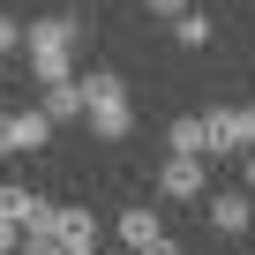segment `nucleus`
<instances>
[{"instance_id":"nucleus-1","label":"nucleus","mask_w":255,"mask_h":255,"mask_svg":"<svg viewBox=\"0 0 255 255\" xmlns=\"http://www.w3.org/2000/svg\"><path fill=\"white\" fill-rule=\"evenodd\" d=\"M90 38V23L83 15H38L30 23V38H23V60H30V75L53 90V83H75V45Z\"/></svg>"},{"instance_id":"nucleus-2","label":"nucleus","mask_w":255,"mask_h":255,"mask_svg":"<svg viewBox=\"0 0 255 255\" xmlns=\"http://www.w3.org/2000/svg\"><path fill=\"white\" fill-rule=\"evenodd\" d=\"M83 90H90V113H83V128H90L98 143H128V128H135V105H128V75L98 68V75H83Z\"/></svg>"},{"instance_id":"nucleus-3","label":"nucleus","mask_w":255,"mask_h":255,"mask_svg":"<svg viewBox=\"0 0 255 255\" xmlns=\"http://www.w3.org/2000/svg\"><path fill=\"white\" fill-rule=\"evenodd\" d=\"M45 135H53V120H45L38 105L0 113V158H30V150H45Z\"/></svg>"},{"instance_id":"nucleus-4","label":"nucleus","mask_w":255,"mask_h":255,"mask_svg":"<svg viewBox=\"0 0 255 255\" xmlns=\"http://www.w3.org/2000/svg\"><path fill=\"white\" fill-rule=\"evenodd\" d=\"M203 120H210V158H233V150L255 143V105H248V113H240V105H210Z\"/></svg>"},{"instance_id":"nucleus-5","label":"nucleus","mask_w":255,"mask_h":255,"mask_svg":"<svg viewBox=\"0 0 255 255\" xmlns=\"http://www.w3.org/2000/svg\"><path fill=\"white\" fill-rule=\"evenodd\" d=\"M203 165H210V158H165V165H158V195H165V203H210Z\"/></svg>"},{"instance_id":"nucleus-6","label":"nucleus","mask_w":255,"mask_h":255,"mask_svg":"<svg viewBox=\"0 0 255 255\" xmlns=\"http://www.w3.org/2000/svg\"><path fill=\"white\" fill-rule=\"evenodd\" d=\"M0 218H8L15 233H38V225L53 218V203H45V195H30L23 180H0Z\"/></svg>"},{"instance_id":"nucleus-7","label":"nucleus","mask_w":255,"mask_h":255,"mask_svg":"<svg viewBox=\"0 0 255 255\" xmlns=\"http://www.w3.org/2000/svg\"><path fill=\"white\" fill-rule=\"evenodd\" d=\"M248 225H255V195H248V188H218V195H210V233L240 240Z\"/></svg>"},{"instance_id":"nucleus-8","label":"nucleus","mask_w":255,"mask_h":255,"mask_svg":"<svg viewBox=\"0 0 255 255\" xmlns=\"http://www.w3.org/2000/svg\"><path fill=\"white\" fill-rule=\"evenodd\" d=\"M45 225H53L75 255H90V248H98V218H90V203H53V218H45Z\"/></svg>"},{"instance_id":"nucleus-9","label":"nucleus","mask_w":255,"mask_h":255,"mask_svg":"<svg viewBox=\"0 0 255 255\" xmlns=\"http://www.w3.org/2000/svg\"><path fill=\"white\" fill-rule=\"evenodd\" d=\"M120 240L135 248V255H150V248L165 240V225H158V203H128V210H120Z\"/></svg>"},{"instance_id":"nucleus-10","label":"nucleus","mask_w":255,"mask_h":255,"mask_svg":"<svg viewBox=\"0 0 255 255\" xmlns=\"http://www.w3.org/2000/svg\"><path fill=\"white\" fill-rule=\"evenodd\" d=\"M165 158H210V120H173L165 128Z\"/></svg>"},{"instance_id":"nucleus-11","label":"nucleus","mask_w":255,"mask_h":255,"mask_svg":"<svg viewBox=\"0 0 255 255\" xmlns=\"http://www.w3.org/2000/svg\"><path fill=\"white\" fill-rule=\"evenodd\" d=\"M38 113H45L53 128H60V120H83V113H90V90H83V83H53V90L38 98Z\"/></svg>"},{"instance_id":"nucleus-12","label":"nucleus","mask_w":255,"mask_h":255,"mask_svg":"<svg viewBox=\"0 0 255 255\" xmlns=\"http://www.w3.org/2000/svg\"><path fill=\"white\" fill-rule=\"evenodd\" d=\"M210 30H218V23H210V15H203V8H188V15H180V23H173V38H180V45H188V53H203V45H210Z\"/></svg>"},{"instance_id":"nucleus-13","label":"nucleus","mask_w":255,"mask_h":255,"mask_svg":"<svg viewBox=\"0 0 255 255\" xmlns=\"http://www.w3.org/2000/svg\"><path fill=\"white\" fill-rule=\"evenodd\" d=\"M15 255H75V248H68L53 225H38V233H23V248H15Z\"/></svg>"},{"instance_id":"nucleus-14","label":"nucleus","mask_w":255,"mask_h":255,"mask_svg":"<svg viewBox=\"0 0 255 255\" xmlns=\"http://www.w3.org/2000/svg\"><path fill=\"white\" fill-rule=\"evenodd\" d=\"M23 38H30V23H15V15H0V60H8V53H23Z\"/></svg>"},{"instance_id":"nucleus-15","label":"nucleus","mask_w":255,"mask_h":255,"mask_svg":"<svg viewBox=\"0 0 255 255\" xmlns=\"http://www.w3.org/2000/svg\"><path fill=\"white\" fill-rule=\"evenodd\" d=\"M143 8H150V15H165V23H180V15H188V0H143Z\"/></svg>"},{"instance_id":"nucleus-16","label":"nucleus","mask_w":255,"mask_h":255,"mask_svg":"<svg viewBox=\"0 0 255 255\" xmlns=\"http://www.w3.org/2000/svg\"><path fill=\"white\" fill-rule=\"evenodd\" d=\"M15 248H23V233H15L8 218H0V255H15Z\"/></svg>"},{"instance_id":"nucleus-17","label":"nucleus","mask_w":255,"mask_h":255,"mask_svg":"<svg viewBox=\"0 0 255 255\" xmlns=\"http://www.w3.org/2000/svg\"><path fill=\"white\" fill-rule=\"evenodd\" d=\"M150 255H180V240H158V248H150Z\"/></svg>"},{"instance_id":"nucleus-18","label":"nucleus","mask_w":255,"mask_h":255,"mask_svg":"<svg viewBox=\"0 0 255 255\" xmlns=\"http://www.w3.org/2000/svg\"><path fill=\"white\" fill-rule=\"evenodd\" d=\"M248 195H255V150H248Z\"/></svg>"},{"instance_id":"nucleus-19","label":"nucleus","mask_w":255,"mask_h":255,"mask_svg":"<svg viewBox=\"0 0 255 255\" xmlns=\"http://www.w3.org/2000/svg\"><path fill=\"white\" fill-rule=\"evenodd\" d=\"M0 113H8V105H0Z\"/></svg>"},{"instance_id":"nucleus-20","label":"nucleus","mask_w":255,"mask_h":255,"mask_svg":"<svg viewBox=\"0 0 255 255\" xmlns=\"http://www.w3.org/2000/svg\"><path fill=\"white\" fill-rule=\"evenodd\" d=\"M90 255H98V248H90Z\"/></svg>"}]
</instances>
